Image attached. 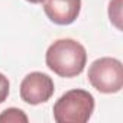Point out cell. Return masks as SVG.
Here are the masks:
<instances>
[{"label": "cell", "mask_w": 123, "mask_h": 123, "mask_svg": "<svg viewBox=\"0 0 123 123\" xmlns=\"http://www.w3.org/2000/svg\"><path fill=\"white\" fill-rule=\"evenodd\" d=\"M26 2H29V3H33V5H38V3H42L43 0H26Z\"/></svg>", "instance_id": "cell-9"}, {"label": "cell", "mask_w": 123, "mask_h": 123, "mask_svg": "<svg viewBox=\"0 0 123 123\" xmlns=\"http://www.w3.org/2000/svg\"><path fill=\"white\" fill-rule=\"evenodd\" d=\"M28 116L25 114L23 110L16 109V107H10L6 109L0 113V123H28Z\"/></svg>", "instance_id": "cell-6"}, {"label": "cell", "mask_w": 123, "mask_h": 123, "mask_svg": "<svg viewBox=\"0 0 123 123\" xmlns=\"http://www.w3.org/2000/svg\"><path fill=\"white\" fill-rule=\"evenodd\" d=\"M55 91L54 81L49 75L33 71L28 74L20 83V98L32 106L48 101Z\"/></svg>", "instance_id": "cell-4"}, {"label": "cell", "mask_w": 123, "mask_h": 123, "mask_svg": "<svg viewBox=\"0 0 123 123\" xmlns=\"http://www.w3.org/2000/svg\"><path fill=\"white\" fill-rule=\"evenodd\" d=\"M45 62L56 75L73 78L84 71L87 64V51L75 39H58L46 49Z\"/></svg>", "instance_id": "cell-1"}, {"label": "cell", "mask_w": 123, "mask_h": 123, "mask_svg": "<svg viewBox=\"0 0 123 123\" xmlns=\"http://www.w3.org/2000/svg\"><path fill=\"white\" fill-rule=\"evenodd\" d=\"M88 81L100 93L114 94L123 87V65L119 59L103 56L88 68Z\"/></svg>", "instance_id": "cell-3"}, {"label": "cell", "mask_w": 123, "mask_h": 123, "mask_svg": "<svg viewBox=\"0 0 123 123\" xmlns=\"http://www.w3.org/2000/svg\"><path fill=\"white\" fill-rule=\"evenodd\" d=\"M93 111L94 97L81 88L64 93L54 104V119L58 123H86Z\"/></svg>", "instance_id": "cell-2"}, {"label": "cell", "mask_w": 123, "mask_h": 123, "mask_svg": "<svg viewBox=\"0 0 123 123\" xmlns=\"http://www.w3.org/2000/svg\"><path fill=\"white\" fill-rule=\"evenodd\" d=\"M109 9L116 10V15H113V12H109V16H110V20L120 29V0H111Z\"/></svg>", "instance_id": "cell-7"}, {"label": "cell", "mask_w": 123, "mask_h": 123, "mask_svg": "<svg viewBox=\"0 0 123 123\" xmlns=\"http://www.w3.org/2000/svg\"><path fill=\"white\" fill-rule=\"evenodd\" d=\"M9 90H10V84H9V80L5 74L0 73V104H2L7 96H9Z\"/></svg>", "instance_id": "cell-8"}, {"label": "cell", "mask_w": 123, "mask_h": 123, "mask_svg": "<svg viewBox=\"0 0 123 123\" xmlns=\"http://www.w3.org/2000/svg\"><path fill=\"white\" fill-rule=\"evenodd\" d=\"M43 12L56 25H71L80 15L81 0H43Z\"/></svg>", "instance_id": "cell-5"}]
</instances>
